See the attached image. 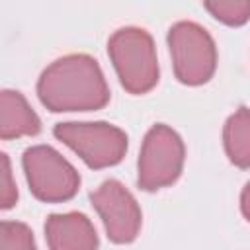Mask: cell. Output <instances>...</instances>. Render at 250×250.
Listing matches in <instances>:
<instances>
[{
    "instance_id": "cell-3",
    "label": "cell",
    "mask_w": 250,
    "mask_h": 250,
    "mask_svg": "<svg viewBox=\"0 0 250 250\" xmlns=\"http://www.w3.org/2000/svg\"><path fill=\"white\" fill-rule=\"evenodd\" d=\"M168 47L174 74L182 84H205L217 68L213 37L195 21H178L168 31Z\"/></svg>"
},
{
    "instance_id": "cell-10",
    "label": "cell",
    "mask_w": 250,
    "mask_h": 250,
    "mask_svg": "<svg viewBox=\"0 0 250 250\" xmlns=\"http://www.w3.org/2000/svg\"><path fill=\"white\" fill-rule=\"evenodd\" d=\"M223 145L234 166L250 168V107H240L227 119Z\"/></svg>"
},
{
    "instance_id": "cell-1",
    "label": "cell",
    "mask_w": 250,
    "mask_h": 250,
    "mask_svg": "<svg viewBox=\"0 0 250 250\" xmlns=\"http://www.w3.org/2000/svg\"><path fill=\"white\" fill-rule=\"evenodd\" d=\"M41 104L55 113L96 111L109 102V88L96 59L66 55L49 64L37 82Z\"/></svg>"
},
{
    "instance_id": "cell-2",
    "label": "cell",
    "mask_w": 250,
    "mask_h": 250,
    "mask_svg": "<svg viewBox=\"0 0 250 250\" xmlns=\"http://www.w3.org/2000/svg\"><path fill=\"white\" fill-rule=\"evenodd\" d=\"M107 53L121 86L129 94H146L158 82L152 37L141 27H121L107 41Z\"/></svg>"
},
{
    "instance_id": "cell-5",
    "label": "cell",
    "mask_w": 250,
    "mask_h": 250,
    "mask_svg": "<svg viewBox=\"0 0 250 250\" xmlns=\"http://www.w3.org/2000/svg\"><path fill=\"white\" fill-rule=\"evenodd\" d=\"M23 172L31 193L45 203L68 201L80 188V176L74 166L53 146L35 145L21 156Z\"/></svg>"
},
{
    "instance_id": "cell-7",
    "label": "cell",
    "mask_w": 250,
    "mask_h": 250,
    "mask_svg": "<svg viewBox=\"0 0 250 250\" xmlns=\"http://www.w3.org/2000/svg\"><path fill=\"white\" fill-rule=\"evenodd\" d=\"M90 201L98 211L107 238L115 244H129L137 238L143 223L137 199L117 180H105L96 191L90 193Z\"/></svg>"
},
{
    "instance_id": "cell-8",
    "label": "cell",
    "mask_w": 250,
    "mask_h": 250,
    "mask_svg": "<svg viewBox=\"0 0 250 250\" xmlns=\"http://www.w3.org/2000/svg\"><path fill=\"white\" fill-rule=\"evenodd\" d=\"M45 238L49 250H96L98 234L92 221L84 213L51 215L45 223Z\"/></svg>"
},
{
    "instance_id": "cell-11",
    "label": "cell",
    "mask_w": 250,
    "mask_h": 250,
    "mask_svg": "<svg viewBox=\"0 0 250 250\" xmlns=\"http://www.w3.org/2000/svg\"><path fill=\"white\" fill-rule=\"evenodd\" d=\"M0 250H37L31 229L18 221H2Z\"/></svg>"
},
{
    "instance_id": "cell-12",
    "label": "cell",
    "mask_w": 250,
    "mask_h": 250,
    "mask_svg": "<svg viewBox=\"0 0 250 250\" xmlns=\"http://www.w3.org/2000/svg\"><path fill=\"white\" fill-rule=\"evenodd\" d=\"M203 8L219 21L227 23V25H242L250 20V0H242V2H205Z\"/></svg>"
},
{
    "instance_id": "cell-14",
    "label": "cell",
    "mask_w": 250,
    "mask_h": 250,
    "mask_svg": "<svg viewBox=\"0 0 250 250\" xmlns=\"http://www.w3.org/2000/svg\"><path fill=\"white\" fill-rule=\"evenodd\" d=\"M240 211H242L244 219L250 223V182L244 186V189L240 193Z\"/></svg>"
},
{
    "instance_id": "cell-13",
    "label": "cell",
    "mask_w": 250,
    "mask_h": 250,
    "mask_svg": "<svg viewBox=\"0 0 250 250\" xmlns=\"http://www.w3.org/2000/svg\"><path fill=\"white\" fill-rule=\"evenodd\" d=\"M0 162H2V172H0V207L2 209H10L18 201V189H16L14 180H12V166H10V158H8L6 152L0 154Z\"/></svg>"
},
{
    "instance_id": "cell-6",
    "label": "cell",
    "mask_w": 250,
    "mask_h": 250,
    "mask_svg": "<svg viewBox=\"0 0 250 250\" xmlns=\"http://www.w3.org/2000/svg\"><path fill=\"white\" fill-rule=\"evenodd\" d=\"M184 158V141L174 129L164 123L150 127L145 135L139 156V188L145 191H156L172 186L182 174Z\"/></svg>"
},
{
    "instance_id": "cell-9",
    "label": "cell",
    "mask_w": 250,
    "mask_h": 250,
    "mask_svg": "<svg viewBox=\"0 0 250 250\" xmlns=\"http://www.w3.org/2000/svg\"><path fill=\"white\" fill-rule=\"evenodd\" d=\"M41 131V121L27 100L16 90L0 94V137L4 141L18 137H33Z\"/></svg>"
},
{
    "instance_id": "cell-4",
    "label": "cell",
    "mask_w": 250,
    "mask_h": 250,
    "mask_svg": "<svg viewBox=\"0 0 250 250\" xmlns=\"http://www.w3.org/2000/svg\"><path fill=\"white\" fill-rule=\"evenodd\" d=\"M53 135L68 148H72L86 162V166L94 170L119 164L127 152L125 131L104 121L57 123Z\"/></svg>"
}]
</instances>
